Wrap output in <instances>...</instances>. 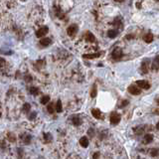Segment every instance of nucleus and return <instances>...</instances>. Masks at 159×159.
<instances>
[{"label":"nucleus","mask_w":159,"mask_h":159,"mask_svg":"<svg viewBox=\"0 0 159 159\" xmlns=\"http://www.w3.org/2000/svg\"><path fill=\"white\" fill-rule=\"evenodd\" d=\"M122 56H123V54H122V51H121V49L120 48H115V49L112 51V53H111V57H112V59L114 60V61H119V60L122 58Z\"/></svg>","instance_id":"nucleus-1"},{"label":"nucleus","mask_w":159,"mask_h":159,"mask_svg":"<svg viewBox=\"0 0 159 159\" xmlns=\"http://www.w3.org/2000/svg\"><path fill=\"white\" fill-rule=\"evenodd\" d=\"M127 90H128L129 94H133V95H138V94H140V93H141V89H140V88H139L137 84H136V86H135V84L129 86Z\"/></svg>","instance_id":"nucleus-2"},{"label":"nucleus","mask_w":159,"mask_h":159,"mask_svg":"<svg viewBox=\"0 0 159 159\" xmlns=\"http://www.w3.org/2000/svg\"><path fill=\"white\" fill-rule=\"evenodd\" d=\"M48 31H49V28L47 26H42L40 27L39 29L36 31V36L40 38V37H44L46 35L48 34Z\"/></svg>","instance_id":"nucleus-3"},{"label":"nucleus","mask_w":159,"mask_h":159,"mask_svg":"<svg viewBox=\"0 0 159 159\" xmlns=\"http://www.w3.org/2000/svg\"><path fill=\"white\" fill-rule=\"evenodd\" d=\"M119 121H120V115L115 111L111 112V114H110V123L116 125V124L119 123Z\"/></svg>","instance_id":"nucleus-4"},{"label":"nucleus","mask_w":159,"mask_h":159,"mask_svg":"<svg viewBox=\"0 0 159 159\" xmlns=\"http://www.w3.org/2000/svg\"><path fill=\"white\" fill-rule=\"evenodd\" d=\"M77 32H78V26L76 24L70 25L69 27L67 28V33H68L70 37H74L75 35L77 34Z\"/></svg>","instance_id":"nucleus-5"},{"label":"nucleus","mask_w":159,"mask_h":159,"mask_svg":"<svg viewBox=\"0 0 159 159\" xmlns=\"http://www.w3.org/2000/svg\"><path fill=\"white\" fill-rule=\"evenodd\" d=\"M136 84L138 86L140 89H148L149 88H150V84H149L148 82H146V81H142V80L137 81V82H136Z\"/></svg>","instance_id":"nucleus-6"},{"label":"nucleus","mask_w":159,"mask_h":159,"mask_svg":"<svg viewBox=\"0 0 159 159\" xmlns=\"http://www.w3.org/2000/svg\"><path fill=\"white\" fill-rule=\"evenodd\" d=\"M151 68L153 71H158L159 70V55L156 56L152 61V64H151Z\"/></svg>","instance_id":"nucleus-7"},{"label":"nucleus","mask_w":159,"mask_h":159,"mask_svg":"<svg viewBox=\"0 0 159 159\" xmlns=\"http://www.w3.org/2000/svg\"><path fill=\"white\" fill-rule=\"evenodd\" d=\"M92 114L94 118L96 119H101L103 118V115H101V111L98 109H92Z\"/></svg>","instance_id":"nucleus-8"},{"label":"nucleus","mask_w":159,"mask_h":159,"mask_svg":"<svg viewBox=\"0 0 159 159\" xmlns=\"http://www.w3.org/2000/svg\"><path fill=\"white\" fill-rule=\"evenodd\" d=\"M72 122L75 126H80L82 124V119L79 115H73L72 116Z\"/></svg>","instance_id":"nucleus-9"},{"label":"nucleus","mask_w":159,"mask_h":159,"mask_svg":"<svg viewBox=\"0 0 159 159\" xmlns=\"http://www.w3.org/2000/svg\"><path fill=\"white\" fill-rule=\"evenodd\" d=\"M80 145L82 146V147H84V148H87L88 146H89V139L87 136H83L82 138L80 139Z\"/></svg>","instance_id":"nucleus-10"},{"label":"nucleus","mask_w":159,"mask_h":159,"mask_svg":"<svg viewBox=\"0 0 159 159\" xmlns=\"http://www.w3.org/2000/svg\"><path fill=\"white\" fill-rule=\"evenodd\" d=\"M51 43H52V40L50 38H43V39L40 40V45L42 47H48L51 45Z\"/></svg>","instance_id":"nucleus-11"},{"label":"nucleus","mask_w":159,"mask_h":159,"mask_svg":"<svg viewBox=\"0 0 159 159\" xmlns=\"http://www.w3.org/2000/svg\"><path fill=\"white\" fill-rule=\"evenodd\" d=\"M86 40H87L88 42H90V43H94V42H95V37L94 36L93 33L87 32V33H86Z\"/></svg>","instance_id":"nucleus-12"},{"label":"nucleus","mask_w":159,"mask_h":159,"mask_svg":"<svg viewBox=\"0 0 159 159\" xmlns=\"http://www.w3.org/2000/svg\"><path fill=\"white\" fill-rule=\"evenodd\" d=\"M152 140H153V135H152V134L147 133V134H145V135H144L143 141H144V143H145V144L150 143Z\"/></svg>","instance_id":"nucleus-13"},{"label":"nucleus","mask_w":159,"mask_h":159,"mask_svg":"<svg viewBox=\"0 0 159 159\" xmlns=\"http://www.w3.org/2000/svg\"><path fill=\"white\" fill-rule=\"evenodd\" d=\"M148 71H149L148 64H147L146 61H144V62H142V64H141V73H142V74H147Z\"/></svg>","instance_id":"nucleus-14"},{"label":"nucleus","mask_w":159,"mask_h":159,"mask_svg":"<svg viewBox=\"0 0 159 159\" xmlns=\"http://www.w3.org/2000/svg\"><path fill=\"white\" fill-rule=\"evenodd\" d=\"M118 34V31L117 30H114V29H110L109 30V32H107V36H109V38H115L116 36Z\"/></svg>","instance_id":"nucleus-15"},{"label":"nucleus","mask_w":159,"mask_h":159,"mask_svg":"<svg viewBox=\"0 0 159 159\" xmlns=\"http://www.w3.org/2000/svg\"><path fill=\"white\" fill-rule=\"evenodd\" d=\"M143 40L144 42H146V43H151L153 41V35L151 34V33H147L143 37Z\"/></svg>","instance_id":"nucleus-16"},{"label":"nucleus","mask_w":159,"mask_h":159,"mask_svg":"<svg viewBox=\"0 0 159 159\" xmlns=\"http://www.w3.org/2000/svg\"><path fill=\"white\" fill-rule=\"evenodd\" d=\"M7 138H8V141L11 142V143H14L16 142V135L12 132H8L7 133Z\"/></svg>","instance_id":"nucleus-17"},{"label":"nucleus","mask_w":159,"mask_h":159,"mask_svg":"<svg viewBox=\"0 0 159 159\" xmlns=\"http://www.w3.org/2000/svg\"><path fill=\"white\" fill-rule=\"evenodd\" d=\"M100 56V53H96V54H84L83 57L84 59H94Z\"/></svg>","instance_id":"nucleus-18"},{"label":"nucleus","mask_w":159,"mask_h":159,"mask_svg":"<svg viewBox=\"0 0 159 159\" xmlns=\"http://www.w3.org/2000/svg\"><path fill=\"white\" fill-rule=\"evenodd\" d=\"M62 110H63L62 101H61V99H58V101H57V104H56V111H57V112H62Z\"/></svg>","instance_id":"nucleus-19"},{"label":"nucleus","mask_w":159,"mask_h":159,"mask_svg":"<svg viewBox=\"0 0 159 159\" xmlns=\"http://www.w3.org/2000/svg\"><path fill=\"white\" fill-rule=\"evenodd\" d=\"M29 90H30V94H33V95H38L39 93H40L39 89H38V88H36V87H31Z\"/></svg>","instance_id":"nucleus-20"},{"label":"nucleus","mask_w":159,"mask_h":159,"mask_svg":"<svg viewBox=\"0 0 159 159\" xmlns=\"http://www.w3.org/2000/svg\"><path fill=\"white\" fill-rule=\"evenodd\" d=\"M96 94H98V88H96V84H94V86H93L92 89H90V96H92V98H95Z\"/></svg>","instance_id":"nucleus-21"},{"label":"nucleus","mask_w":159,"mask_h":159,"mask_svg":"<svg viewBox=\"0 0 159 159\" xmlns=\"http://www.w3.org/2000/svg\"><path fill=\"white\" fill-rule=\"evenodd\" d=\"M31 139H32V136H31L30 134H25L24 137H23V142H24L25 144H30Z\"/></svg>","instance_id":"nucleus-22"},{"label":"nucleus","mask_w":159,"mask_h":159,"mask_svg":"<svg viewBox=\"0 0 159 159\" xmlns=\"http://www.w3.org/2000/svg\"><path fill=\"white\" fill-rule=\"evenodd\" d=\"M55 109H56V107H54V104H53V103H50V104H48V106H47L48 112H49V113H54Z\"/></svg>","instance_id":"nucleus-23"},{"label":"nucleus","mask_w":159,"mask_h":159,"mask_svg":"<svg viewBox=\"0 0 159 159\" xmlns=\"http://www.w3.org/2000/svg\"><path fill=\"white\" fill-rule=\"evenodd\" d=\"M149 154H150L152 157H156V156H158V154H159V149H157V148L150 149V152H149Z\"/></svg>","instance_id":"nucleus-24"},{"label":"nucleus","mask_w":159,"mask_h":159,"mask_svg":"<svg viewBox=\"0 0 159 159\" xmlns=\"http://www.w3.org/2000/svg\"><path fill=\"white\" fill-rule=\"evenodd\" d=\"M50 101V96L49 95H44L42 99H41V104H47Z\"/></svg>","instance_id":"nucleus-25"},{"label":"nucleus","mask_w":159,"mask_h":159,"mask_svg":"<svg viewBox=\"0 0 159 159\" xmlns=\"http://www.w3.org/2000/svg\"><path fill=\"white\" fill-rule=\"evenodd\" d=\"M30 109H31V105H30V104H28V103L24 104V105H23V111H24V112H29Z\"/></svg>","instance_id":"nucleus-26"},{"label":"nucleus","mask_w":159,"mask_h":159,"mask_svg":"<svg viewBox=\"0 0 159 159\" xmlns=\"http://www.w3.org/2000/svg\"><path fill=\"white\" fill-rule=\"evenodd\" d=\"M44 138L46 142H50L52 140V135L51 133H44Z\"/></svg>","instance_id":"nucleus-27"},{"label":"nucleus","mask_w":159,"mask_h":159,"mask_svg":"<svg viewBox=\"0 0 159 159\" xmlns=\"http://www.w3.org/2000/svg\"><path fill=\"white\" fill-rule=\"evenodd\" d=\"M129 103H128V100H126V99H124V100H122V101H121V104H119L118 106L119 107H120V109H123V107H125V106H126V105H127V104H128Z\"/></svg>","instance_id":"nucleus-28"},{"label":"nucleus","mask_w":159,"mask_h":159,"mask_svg":"<svg viewBox=\"0 0 159 159\" xmlns=\"http://www.w3.org/2000/svg\"><path fill=\"white\" fill-rule=\"evenodd\" d=\"M24 79H25V81L27 82V83H30V82H32V77L30 76V75H27V76H25L24 77Z\"/></svg>","instance_id":"nucleus-29"},{"label":"nucleus","mask_w":159,"mask_h":159,"mask_svg":"<svg viewBox=\"0 0 159 159\" xmlns=\"http://www.w3.org/2000/svg\"><path fill=\"white\" fill-rule=\"evenodd\" d=\"M36 115H37V112H36V111H33V112H32V113L29 115V119H30V120H32V119H35Z\"/></svg>","instance_id":"nucleus-30"},{"label":"nucleus","mask_w":159,"mask_h":159,"mask_svg":"<svg viewBox=\"0 0 159 159\" xmlns=\"http://www.w3.org/2000/svg\"><path fill=\"white\" fill-rule=\"evenodd\" d=\"M23 153H24L23 149H22V148H18V155H19V159L22 158V156H23Z\"/></svg>","instance_id":"nucleus-31"},{"label":"nucleus","mask_w":159,"mask_h":159,"mask_svg":"<svg viewBox=\"0 0 159 159\" xmlns=\"http://www.w3.org/2000/svg\"><path fill=\"white\" fill-rule=\"evenodd\" d=\"M99 152L96 151V152H94V155H93V159H99Z\"/></svg>","instance_id":"nucleus-32"},{"label":"nucleus","mask_w":159,"mask_h":159,"mask_svg":"<svg viewBox=\"0 0 159 159\" xmlns=\"http://www.w3.org/2000/svg\"><path fill=\"white\" fill-rule=\"evenodd\" d=\"M89 133L90 134V136H94V133H93V128H90L89 130Z\"/></svg>","instance_id":"nucleus-33"},{"label":"nucleus","mask_w":159,"mask_h":159,"mask_svg":"<svg viewBox=\"0 0 159 159\" xmlns=\"http://www.w3.org/2000/svg\"><path fill=\"white\" fill-rule=\"evenodd\" d=\"M154 113H155V114H159V109H154Z\"/></svg>","instance_id":"nucleus-34"},{"label":"nucleus","mask_w":159,"mask_h":159,"mask_svg":"<svg viewBox=\"0 0 159 159\" xmlns=\"http://www.w3.org/2000/svg\"><path fill=\"white\" fill-rule=\"evenodd\" d=\"M156 128H157V129L159 130V121L157 122V124H156Z\"/></svg>","instance_id":"nucleus-35"},{"label":"nucleus","mask_w":159,"mask_h":159,"mask_svg":"<svg viewBox=\"0 0 159 159\" xmlns=\"http://www.w3.org/2000/svg\"><path fill=\"white\" fill-rule=\"evenodd\" d=\"M156 103H157V104H158V105H159V98H158V99H156Z\"/></svg>","instance_id":"nucleus-36"},{"label":"nucleus","mask_w":159,"mask_h":159,"mask_svg":"<svg viewBox=\"0 0 159 159\" xmlns=\"http://www.w3.org/2000/svg\"><path fill=\"white\" fill-rule=\"evenodd\" d=\"M116 1H119V2H122L123 0H116Z\"/></svg>","instance_id":"nucleus-37"}]
</instances>
